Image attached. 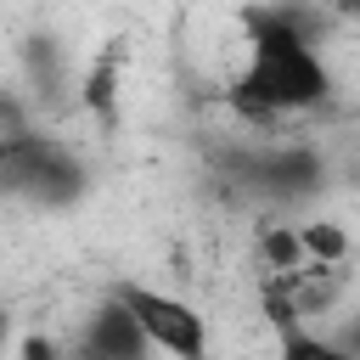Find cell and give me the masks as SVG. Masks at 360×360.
<instances>
[{
    "instance_id": "obj_9",
    "label": "cell",
    "mask_w": 360,
    "mask_h": 360,
    "mask_svg": "<svg viewBox=\"0 0 360 360\" xmlns=\"http://www.w3.org/2000/svg\"><path fill=\"white\" fill-rule=\"evenodd\" d=\"M0 163H6V129H0Z\"/></svg>"
},
{
    "instance_id": "obj_5",
    "label": "cell",
    "mask_w": 360,
    "mask_h": 360,
    "mask_svg": "<svg viewBox=\"0 0 360 360\" xmlns=\"http://www.w3.org/2000/svg\"><path fill=\"white\" fill-rule=\"evenodd\" d=\"M146 354H152L146 338L135 332V321L124 315V304H118L112 292L84 315L79 338L68 343V360H146Z\"/></svg>"
},
{
    "instance_id": "obj_2",
    "label": "cell",
    "mask_w": 360,
    "mask_h": 360,
    "mask_svg": "<svg viewBox=\"0 0 360 360\" xmlns=\"http://www.w3.org/2000/svg\"><path fill=\"white\" fill-rule=\"evenodd\" d=\"M90 186V169L79 163V152L56 135H34V129H6V163H0V191L34 208H68L79 202Z\"/></svg>"
},
{
    "instance_id": "obj_7",
    "label": "cell",
    "mask_w": 360,
    "mask_h": 360,
    "mask_svg": "<svg viewBox=\"0 0 360 360\" xmlns=\"http://www.w3.org/2000/svg\"><path fill=\"white\" fill-rule=\"evenodd\" d=\"M17 360H68V343H56V338H45V332H28V338L17 343Z\"/></svg>"
},
{
    "instance_id": "obj_1",
    "label": "cell",
    "mask_w": 360,
    "mask_h": 360,
    "mask_svg": "<svg viewBox=\"0 0 360 360\" xmlns=\"http://www.w3.org/2000/svg\"><path fill=\"white\" fill-rule=\"evenodd\" d=\"M242 22H248V39H242V68L231 79V107L253 124L321 107L332 90V73L315 45L309 11L253 6V11H242Z\"/></svg>"
},
{
    "instance_id": "obj_6",
    "label": "cell",
    "mask_w": 360,
    "mask_h": 360,
    "mask_svg": "<svg viewBox=\"0 0 360 360\" xmlns=\"http://www.w3.org/2000/svg\"><path fill=\"white\" fill-rule=\"evenodd\" d=\"M270 321H276V360H360L349 343H338L321 326H309L287 298L270 304Z\"/></svg>"
},
{
    "instance_id": "obj_8",
    "label": "cell",
    "mask_w": 360,
    "mask_h": 360,
    "mask_svg": "<svg viewBox=\"0 0 360 360\" xmlns=\"http://www.w3.org/2000/svg\"><path fill=\"white\" fill-rule=\"evenodd\" d=\"M6 338H11V315H6V304H0V349H6Z\"/></svg>"
},
{
    "instance_id": "obj_4",
    "label": "cell",
    "mask_w": 360,
    "mask_h": 360,
    "mask_svg": "<svg viewBox=\"0 0 360 360\" xmlns=\"http://www.w3.org/2000/svg\"><path fill=\"white\" fill-rule=\"evenodd\" d=\"M242 180L276 202H292L321 186V158L309 146H259L253 158H242Z\"/></svg>"
},
{
    "instance_id": "obj_3",
    "label": "cell",
    "mask_w": 360,
    "mask_h": 360,
    "mask_svg": "<svg viewBox=\"0 0 360 360\" xmlns=\"http://www.w3.org/2000/svg\"><path fill=\"white\" fill-rule=\"evenodd\" d=\"M112 298L124 304V315L135 321V332L146 338L152 354H169V360H208V321L197 315V304L163 292V287H146V281H118Z\"/></svg>"
}]
</instances>
